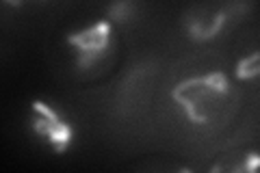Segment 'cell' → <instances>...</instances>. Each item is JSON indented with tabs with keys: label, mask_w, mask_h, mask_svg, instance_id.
<instances>
[{
	"label": "cell",
	"mask_w": 260,
	"mask_h": 173,
	"mask_svg": "<svg viewBox=\"0 0 260 173\" xmlns=\"http://www.w3.org/2000/svg\"><path fill=\"white\" fill-rule=\"evenodd\" d=\"M172 97L195 126L223 123L234 115L239 104V93L230 87V80L221 72L182 80L174 87Z\"/></svg>",
	"instance_id": "1"
},
{
	"label": "cell",
	"mask_w": 260,
	"mask_h": 173,
	"mask_svg": "<svg viewBox=\"0 0 260 173\" xmlns=\"http://www.w3.org/2000/svg\"><path fill=\"white\" fill-rule=\"evenodd\" d=\"M68 44L78 50V56H76L78 70H83V72L91 70L93 65L100 63L111 50V24L107 20H102L85 30L70 32Z\"/></svg>",
	"instance_id": "2"
},
{
	"label": "cell",
	"mask_w": 260,
	"mask_h": 173,
	"mask_svg": "<svg viewBox=\"0 0 260 173\" xmlns=\"http://www.w3.org/2000/svg\"><path fill=\"white\" fill-rule=\"evenodd\" d=\"M30 109H32V113H35L32 123H30L32 130H35L37 134L46 136L48 143L54 147L56 154H63L72 145V139H74V130H72V126L52 109L50 104H46L42 100H35L30 104Z\"/></svg>",
	"instance_id": "3"
},
{
	"label": "cell",
	"mask_w": 260,
	"mask_h": 173,
	"mask_svg": "<svg viewBox=\"0 0 260 173\" xmlns=\"http://www.w3.org/2000/svg\"><path fill=\"white\" fill-rule=\"evenodd\" d=\"M249 9V5H228V7H221V9L217 11L215 15V20L208 24V26H195V24H186V30H189V37L191 39H198V41H210V39H215L217 37V32L223 28V24L232 18L234 13H239L243 11L245 13Z\"/></svg>",
	"instance_id": "4"
},
{
	"label": "cell",
	"mask_w": 260,
	"mask_h": 173,
	"mask_svg": "<svg viewBox=\"0 0 260 173\" xmlns=\"http://www.w3.org/2000/svg\"><path fill=\"white\" fill-rule=\"evenodd\" d=\"M258 76H260V52L249 54L237 63V78L239 80H251Z\"/></svg>",
	"instance_id": "5"
},
{
	"label": "cell",
	"mask_w": 260,
	"mask_h": 173,
	"mask_svg": "<svg viewBox=\"0 0 260 173\" xmlns=\"http://www.w3.org/2000/svg\"><path fill=\"white\" fill-rule=\"evenodd\" d=\"M130 11H133V5H128V3H115L109 7V15L115 20H126Z\"/></svg>",
	"instance_id": "6"
},
{
	"label": "cell",
	"mask_w": 260,
	"mask_h": 173,
	"mask_svg": "<svg viewBox=\"0 0 260 173\" xmlns=\"http://www.w3.org/2000/svg\"><path fill=\"white\" fill-rule=\"evenodd\" d=\"M245 162V173H258L260 171V154H247V158L243 160Z\"/></svg>",
	"instance_id": "7"
},
{
	"label": "cell",
	"mask_w": 260,
	"mask_h": 173,
	"mask_svg": "<svg viewBox=\"0 0 260 173\" xmlns=\"http://www.w3.org/2000/svg\"><path fill=\"white\" fill-rule=\"evenodd\" d=\"M230 173H245V162H239Z\"/></svg>",
	"instance_id": "8"
},
{
	"label": "cell",
	"mask_w": 260,
	"mask_h": 173,
	"mask_svg": "<svg viewBox=\"0 0 260 173\" xmlns=\"http://www.w3.org/2000/svg\"><path fill=\"white\" fill-rule=\"evenodd\" d=\"M221 171H223V164H221V162H217L215 167L210 169V173H221Z\"/></svg>",
	"instance_id": "9"
},
{
	"label": "cell",
	"mask_w": 260,
	"mask_h": 173,
	"mask_svg": "<svg viewBox=\"0 0 260 173\" xmlns=\"http://www.w3.org/2000/svg\"><path fill=\"white\" fill-rule=\"evenodd\" d=\"M180 173H193V171H189V169H180Z\"/></svg>",
	"instance_id": "10"
}]
</instances>
